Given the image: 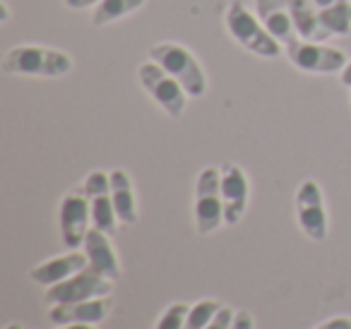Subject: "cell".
I'll list each match as a JSON object with an SVG mask.
<instances>
[{
	"label": "cell",
	"mask_w": 351,
	"mask_h": 329,
	"mask_svg": "<svg viewBox=\"0 0 351 329\" xmlns=\"http://www.w3.org/2000/svg\"><path fill=\"white\" fill-rule=\"evenodd\" d=\"M73 70V58L65 51L36 44L15 46L3 58V73L25 77H60Z\"/></svg>",
	"instance_id": "6da1fadb"
},
{
	"label": "cell",
	"mask_w": 351,
	"mask_h": 329,
	"mask_svg": "<svg viewBox=\"0 0 351 329\" xmlns=\"http://www.w3.org/2000/svg\"><path fill=\"white\" fill-rule=\"evenodd\" d=\"M149 58L159 63L171 77L178 80L188 97L197 99L207 92V77L202 73V65L186 46L173 44V41H161L149 49Z\"/></svg>",
	"instance_id": "7a4b0ae2"
},
{
	"label": "cell",
	"mask_w": 351,
	"mask_h": 329,
	"mask_svg": "<svg viewBox=\"0 0 351 329\" xmlns=\"http://www.w3.org/2000/svg\"><path fill=\"white\" fill-rule=\"evenodd\" d=\"M226 27H229L231 36H234L243 49H248L250 53L260 56V58H277L284 51V46L279 44L267 32V27L263 25V20L250 15V10L241 0H234V3L226 8Z\"/></svg>",
	"instance_id": "3957f363"
},
{
	"label": "cell",
	"mask_w": 351,
	"mask_h": 329,
	"mask_svg": "<svg viewBox=\"0 0 351 329\" xmlns=\"http://www.w3.org/2000/svg\"><path fill=\"white\" fill-rule=\"evenodd\" d=\"M224 221V199H221V171H200L195 185V226L200 236H210Z\"/></svg>",
	"instance_id": "277c9868"
},
{
	"label": "cell",
	"mask_w": 351,
	"mask_h": 329,
	"mask_svg": "<svg viewBox=\"0 0 351 329\" xmlns=\"http://www.w3.org/2000/svg\"><path fill=\"white\" fill-rule=\"evenodd\" d=\"M140 82L142 87L149 92V97L169 113L171 118H181L183 111H186V89L181 87V82L176 77H171L159 63L149 60V63H142L140 70Z\"/></svg>",
	"instance_id": "5b68a950"
},
{
	"label": "cell",
	"mask_w": 351,
	"mask_h": 329,
	"mask_svg": "<svg viewBox=\"0 0 351 329\" xmlns=\"http://www.w3.org/2000/svg\"><path fill=\"white\" fill-rule=\"evenodd\" d=\"M284 53L303 73H341L346 68L344 51L317 44V41H306L301 36L289 41L284 46Z\"/></svg>",
	"instance_id": "8992f818"
},
{
	"label": "cell",
	"mask_w": 351,
	"mask_h": 329,
	"mask_svg": "<svg viewBox=\"0 0 351 329\" xmlns=\"http://www.w3.org/2000/svg\"><path fill=\"white\" fill-rule=\"evenodd\" d=\"M113 293V281L108 276L99 274L97 269L87 267V269L77 271L70 279L53 284L46 289V300L51 305L58 303H77V300H89V298H104V295Z\"/></svg>",
	"instance_id": "52a82bcc"
},
{
	"label": "cell",
	"mask_w": 351,
	"mask_h": 329,
	"mask_svg": "<svg viewBox=\"0 0 351 329\" xmlns=\"http://www.w3.org/2000/svg\"><path fill=\"white\" fill-rule=\"evenodd\" d=\"M60 236L63 243L70 250H80V245H84V238L89 233V223H92V204L84 193V188H77L73 193H68L60 202Z\"/></svg>",
	"instance_id": "ba28073f"
},
{
	"label": "cell",
	"mask_w": 351,
	"mask_h": 329,
	"mask_svg": "<svg viewBox=\"0 0 351 329\" xmlns=\"http://www.w3.org/2000/svg\"><path fill=\"white\" fill-rule=\"evenodd\" d=\"M296 217L298 226L313 241L327 238V209L322 199L320 185L313 178H306L296 190Z\"/></svg>",
	"instance_id": "9c48e42d"
},
{
	"label": "cell",
	"mask_w": 351,
	"mask_h": 329,
	"mask_svg": "<svg viewBox=\"0 0 351 329\" xmlns=\"http://www.w3.org/2000/svg\"><path fill=\"white\" fill-rule=\"evenodd\" d=\"M84 193L92 204V226L104 233H116V207L111 197V175L104 171H92L84 180Z\"/></svg>",
	"instance_id": "30bf717a"
},
{
	"label": "cell",
	"mask_w": 351,
	"mask_h": 329,
	"mask_svg": "<svg viewBox=\"0 0 351 329\" xmlns=\"http://www.w3.org/2000/svg\"><path fill=\"white\" fill-rule=\"evenodd\" d=\"M113 308L111 295L104 298H89V300H77V303H58L51 308L49 319L60 327V324H99L101 319L108 317Z\"/></svg>",
	"instance_id": "8fae6325"
},
{
	"label": "cell",
	"mask_w": 351,
	"mask_h": 329,
	"mask_svg": "<svg viewBox=\"0 0 351 329\" xmlns=\"http://www.w3.org/2000/svg\"><path fill=\"white\" fill-rule=\"evenodd\" d=\"M221 199H224V221L239 223L248 207V178L236 164L221 166Z\"/></svg>",
	"instance_id": "7c38bea8"
},
{
	"label": "cell",
	"mask_w": 351,
	"mask_h": 329,
	"mask_svg": "<svg viewBox=\"0 0 351 329\" xmlns=\"http://www.w3.org/2000/svg\"><path fill=\"white\" fill-rule=\"evenodd\" d=\"M89 267V257L84 250H70L68 255H60V257H51L46 260L44 265L34 267L29 271L32 281L41 286H53V284H60V281L70 279L75 276L77 271L87 269Z\"/></svg>",
	"instance_id": "4fadbf2b"
},
{
	"label": "cell",
	"mask_w": 351,
	"mask_h": 329,
	"mask_svg": "<svg viewBox=\"0 0 351 329\" xmlns=\"http://www.w3.org/2000/svg\"><path fill=\"white\" fill-rule=\"evenodd\" d=\"M82 250L87 252L89 267H92V269H97L99 274L108 276L111 281L121 279V262H118L116 250H113L111 241H108V233H104L92 226L87 233V238H84Z\"/></svg>",
	"instance_id": "5bb4252c"
},
{
	"label": "cell",
	"mask_w": 351,
	"mask_h": 329,
	"mask_svg": "<svg viewBox=\"0 0 351 329\" xmlns=\"http://www.w3.org/2000/svg\"><path fill=\"white\" fill-rule=\"evenodd\" d=\"M111 197L113 207H116L118 221L123 223H135L137 221V204H135V193H132L130 175L123 169L111 171Z\"/></svg>",
	"instance_id": "9a60e30c"
},
{
	"label": "cell",
	"mask_w": 351,
	"mask_h": 329,
	"mask_svg": "<svg viewBox=\"0 0 351 329\" xmlns=\"http://www.w3.org/2000/svg\"><path fill=\"white\" fill-rule=\"evenodd\" d=\"M147 0H101L94 10L92 17V25L94 27H104V25H111V22L121 20V17L130 15L132 10L145 5Z\"/></svg>",
	"instance_id": "2e32d148"
},
{
	"label": "cell",
	"mask_w": 351,
	"mask_h": 329,
	"mask_svg": "<svg viewBox=\"0 0 351 329\" xmlns=\"http://www.w3.org/2000/svg\"><path fill=\"white\" fill-rule=\"evenodd\" d=\"M317 15H320V22L332 36H344L351 32V0L317 10Z\"/></svg>",
	"instance_id": "e0dca14e"
},
{
	"label": "cell",
	"mask_w": 351,
	"mask_h": 329,
	"mask_svg": "<svg viewBox=\"0 0 351 329\" xmlns=\"http://www.w3.org/2000/svg\"><path fill=\"white\" fill-rule=\"evenodd\" d=\"M263 25L267 27V32L279 41L282 46H287L291 39H296V27H293V17L291 12H287V8H279L272 10L263 17Z\"/></svg>",
	"instance_id": "ac0fdd59"
},
{
	"label": "cell",
	"mask_w": 351,
	"mask_h": 329,
	"mask_svg": "<svg viewBox=\"0 0 351 329\" xmlns=\"http://www.w3.org/2000/svg\"><path fill=\"white\" fill-rule=\"evenodd\" d=\"M221 310V303L215 298L200 300V303L191 305V313L186 317V327L183 329H205L207 324L215 319V315Z\"/></svg>",
	"instance_id": "d6986e66"
},
{
	"label": "cell",
	"mask_w": 351,
	"mask_h": 329,
	"mask_svg": "<svg viewBox=\"0 0 351 329\" xmlns=\"http://www.w3.org/2000/svg\"><path fill=\"white\" fill-rule=\"evenodd\" d=\"M191 313L188 303H173L164 310V315L156 322V329H183L186 327V317Z\"/></svg>",
	"instance_id": "ffe728a7"
},
{
	"label": "cell",
	"mask_w": 351,
	"mask_h": 329,
	"mask_svg": "<svg viewBox=\"0 0 351 329\" xmlns=\"http://www.w3.org/2000/svg\"><path fill=\"white\" fill-rule=\"evenodd\" d=\"M234 317L236 313L229 308V305H221V310L215 315V319H212L210 324H207L205 329H231V324H234Z\"/></svg>",
	"instance_id": "44dd1931"
},
{
	"label": "cell",
	"mask_w": 351,
	"mask_h": 329,
	"mask_svg": "<svg viewBox=\"0 0 351 329\" xmlns=\"http://www.w3.org/2000/svg\"><path fill=\"white\" fill-rule=\"evenodd\" d=\"M231 329H255V319H253V315H250L248 310H241V313H236V317H234V324H231Z\"/></svg>",
	"instance_id": "7402d4cb"
},
{
	"label": "cell",
	"mask_w": 351,
	"mask_h": 329,
	"mask_svg": "<svg viewBox=\"0 0 351 329\" xmlns=\"http://www.w3.org/2000/svg\"><path fill=\"white\" fill-rule=\"evenodd\" d=\"M315 329H351V317H335Z\"/></svg>",
	"instance_id": "603a6c76"
},
{
	"label": "cell",
	"mask_w": 351,
	"mask_h": 329,
	"mask_svg": "<svg viewBox=\"0 0 351 329\" xmlns=\"http://www.w3.org/2000/svg\"><path fill=\"white\" fill-rule=\"evenodd\" d=\"M303 3L315 8V10H325V8H332V5H337V3H346V0H303Z\"/></svg>",
	"instance_id": "cb8c5ba5"
},
{
	"label": "cell",
	"mask_w": 351,
	"mask_h": 329,
	"mask_svg": "<svg viewBox=\"0 0 351 329\" xmlns=\"http://www.w3.org/2000/svg\"><path fill=\"white\" fill-rule=\"evenodd\" d=\"M97 3H101V0H65V5H68L70 10H84V8H89V5H97Z\"/></svg>",
	"instance_id": "d4e9b609"
},
{
	"label": "cell",
	"mask_w": 351,
	"mask_h": 329,
	"mask_svg": "<svg viewBox=\"0 0 351 329\" xmlns=\"http://www.w3.org/2000/svg\"><path fill=\"white\" fill-rule=\"evenodd\" d=\"M341 84H344V87H351V60L346 63V68L341 70Z\"/></svg>",
	"instance_id": "484cf974"
},
{
	"label": "cell",
	"mask_w": 351,
	"mask_h": 329,
	"mask_svg": "<svg viewBox=\"0 0 351 329\" xmlns=\"http://www.w3.org/2000/svg\"><path fill=\"white\" fill-rule=\"evenodd\" d=\"M58 329H97V324H80V322H75V324H60Z\"/></svg>",
	"instance_id": "4316f807"
},
{
	"label": "cell",
	"mask_w": 351,
	"mask_h": 329,
	"mask_svg": "<svg viewBox=\"0 0 351 329\" xmlns=\"http://www.w3.org/2000/svg\"><path fill=\"white\" fill-rule=\"evenodd\" d=\"M5 329H22V324H17V322H12V324H8Z\"/></svg>",
	"instance_id": "83f0119b"
}]
</instances>
